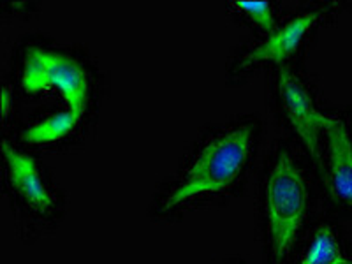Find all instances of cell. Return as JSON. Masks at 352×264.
Returning <instances> with one entry per match:
<instances>
[{"label":"cell","instance_id":"7","mask_svg":"<svg viewBox=\"0 0 352 264\" xmlns=\"http://www.w3.org/2000/svg\"><path fill=\"white\" fill-rule=\"evenodd\" d=\"M320 178L342 210L352 213V129L345 118L326 113Z\"/></svg>","mask_w":352,"mask_h":264},{"label":"cell","instance_id":"9","mask_svg":"<svg viewBox=\"0 0 352 264\" xmlns=\"http://www.w3.org/2000/svg\"><path fill=\"white\" fill-rule=\"evenodd\" d=\"M228 12L236 18L240 23L250 27L257 37L268 36L280 25L282 18L278 8L273 0H256V2H243L234 0L228 2Z\"/></svg>","mask_w":352,"mask_h":264},{"label":"cell","instance_id":"10","mask_svg":"<svg viewBox=\"0 0 352 264\" xmlns=\"http://www.w3.org/2000/svg\"><path fill=\"white\" fill-rule=\"evenodd\" d=\"M0 96H2V120H4V127H8L11 124V118H14V115H16L20 99H18L16 92H14V88L9 81H4Z\"/></svg>","mask_w":352,"mask_h":264},{"label":"cell","instance_id":"3","mask_svg":"<svg viewBox=\"0 0 352 264\" xmlns=\"http://www.w3.org/2000/svg\"><path fill=\"white\" fill-rule=\"evenodd\" d=\"M312 208L308 175L287 143L273 146L259 185L264 264H291Z\"/></svg>","mask_w":352,"mask_h":264},{"label":"cell","instance_id":"11","mask_svg":"<svg viewBox=\"0 0 352 264\" xmlns=\"http://www.w3.org/2000/svg\"><path fill=\"white\" fill-rule=\"evenodd\" d=\"M224 264H243V263H241V261H228V263Z\"/></svg>","mask_w":352,"mask_h":264},{"label":"cell","instance_id":"2","mask_svg":"<svg viewBox=\"0 0 352 264\" xmlns=\"http://www.w3.org/2000/svg\"><path fill=\"white\" fill-rule=\"evenodd\" d=\"M257 116H236L213 125L196 141L152 204L153 217L175 220L184 213L236 196L261 144Z\"/></svg>","mask_w":352,"mask_h":264},{"label":"cell","instance_id":"5","mask_svg":"<svg viewBox=\"0 0 352 264\" xmlns=\"http://www.w3.org/2000/svg\"><path fill=\"white\" fill-rule=\"evenodd\" d=\"M329 6H312L303 11L282 18L272 34L257 37L238 50L229 62L228 80L232 85L245 83L259 69H276L296 64V55L310 39L316 28L329 16Z\"/></svg>","mask_w":352,"mask_h":264},{"label":"cell","instance_id":"8","mask_svg":"<svg viewBox=\"0 0 352 264\" xmlns=\"http://www.w3.org/2000/svg\"><path fill=\"white\" fill-rule=\"evenodd\" d=\"M294 264H352V252L333 224L322 222L314 229Z\"/></svg>","mask_w":352,"mask_h":264},{"label":"cell","instance_id":"6","mask_svg":"<svg viewBox=\"0 0 352 264\" xmlns=\"http://www.w3.org/2000/svg\"><path fill=\"white\" fill-rule=\"evenodd\" d=\"M272 97L282 124L296 134L320 173L324 153L326 113L317 108L312 88L296 64L273 69Z\"/></svg>","mask_w":352,"mask_h":264},{"label":"cell","instance_id":"4","mask_svg":"<svg viewBox=\"0 0 352 264\" xmlns=\"http://www.w3.org/2000/svg\"><path fill=\"white\" fill-rule=\"evenodd\" d=\"M2 175L6 196L21 224L46 231L60 220L64 199L37 157L16 141L2 140Z\"/></svg>","mask_w":352,"mask_h":264},{"label":"cell","instance_id":"1","mask_svg":"<svg viewBox=\"0 0 352 264\" xmlns=\"http://www.w3.org/2000/svg\"><path fill=\"white\" fill-rule=\"evenodd\" d=\"M12 88L18 99L50 102L39 111L55 136L76 141L94 122L104 80L87 52L46 37H27L12 52Z\"/></svg>","mask_w":352,"mask_h":264}]
</instances>
